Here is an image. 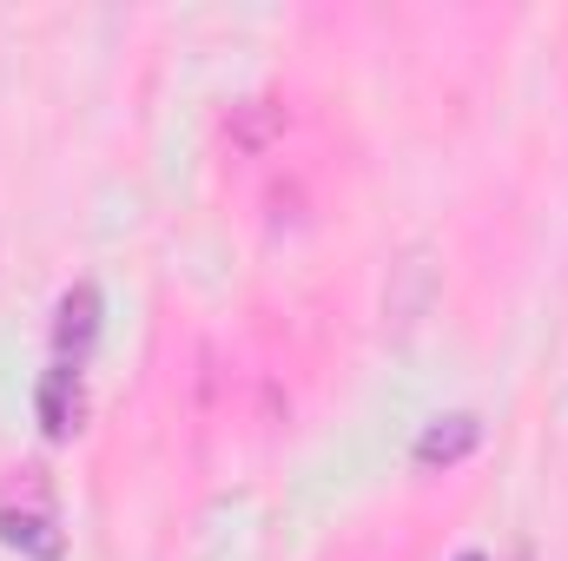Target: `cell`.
<instances>
[{"label": "cell", "mask_w": 568, "mask_h": 561, "mask_svg": "<svg viewBox=\"0 0 568 561\" xmlns=\"http://www.w3.org/2000/svg\"><path fill=\"white\" fill-rule=\"evenodd\" d=\"M463 561H476V555H463Z\"/></svg>", "instance_id": "cell-5"}, {"label": "cell", "mask_w": 568, "mask_h": 561, "mask_svg": "<svg viewBox=\"0 0 568 561\" xmlns=\"http://www.w3.org/2000/svg\"><path fill=\"white\" fill-rule=\"evenodd\" d=\"M40 422L47 436H67L80 422V364H53L40 377Z\"/></svg>", "instance_id": "cell-2"}, {"label": "cell", "mask_w": 568, "mask_h": 561, "mask_svg": "<svg viewBox=\"0 0 568 561\" xmlns=\"http://www.w3.org/2000/svg\"><path fill=\"white\" fill-rule=\"evenodd\" d=\"M100 337V290L93 284H73L60 297V324H53V344H60V364H80Z\"/></svg>", "instance_id": "cell-1"}, {"label": "cell", "mask_w": 568, "mask_h": 561, "mask_svg": "<svg viewBox=\"0 0 568 561\" xmlns=\"http://www.w3.org/2000/svg\"><path fill=\"white\" fill-rule=\"evenodd\" d=\"M0 536H7L13 549H27V555L60 561V529H53V516H33V509H0Z\"/></svg>", "instance_id": "cell-4"}, {"label": "cell", "mask_w": 568, "mask_h": 561, "mask_svg": "<svg viewBox=\"0 0 568 561\" xmlns=\"http://www.w3.org/2000/svg\"><path fill=\"white\" fill-rule=\"evenodd\" d=\"M476 436H483L476 417H436L424 436H417V462H424V469H436V462L449 469V462H463V456L476 449Z\"/></svg>", "instance_id": "cell-3"}]
</instances>
